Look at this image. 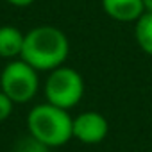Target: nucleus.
Returning <instances> with one entry per match:
<instances>
[{
    "label": "nucleus",
    "instance_id": "nucleus-1",
    "mask_svg": "<svg viewBox=\"0 0 152 152\" xmlns=\"http://www.w3.org/2000/svg\"><path fill=\"white\" fill-rule=\"evenodd\" d=\"M70 56L68 36L54 25H38L25 32L20 59L29 63L34 70L52 72L63 64Z\"/></svg>",
    "mask_w": 152,
    "mask_h": 152
},
{
    "label": "nucleus",
    "instance_id": "nucleus-2",
    "mask_svg": "<svg viewBox=\"0 0 152 152\" xmlns=\"http://www.w3.org/2000/svg\"><path fill=\"white\" fill-rule=\"evenodd\" d=\"M72 122L73 116L70 115V111L48 102H41L27 113V134H31L48 148H57L73 140Z\"/></svg>",
    "mask_w": 152,
    "mask_h": 152
},
{
    "label": "nucleus",
    "instance_id": "nucleus-3",
    "mask_svg": "<svg viewBox=\"0 0 152 152\" xmlns=\"http://www.w3.org/2000/svg\"><path fill=\"white\" fill-rule=\"evenodd\" d=\"M84 90H86V84L81 72L66 64L48 72L43 83L45 102L66 111L73 109L83 100Z\"/></svg>",
    "mask_w": 152,
    "mask_h": 152
},
{
    "label": "nucleus",
    "instance_id": "nucleus-4",
    "mask_svg": "<svg viewBox=\"0 0 152 152\" xmlns=\"http://www.w3.org/2000/svg\"><path fill=\"white\" fill-rule=\"evenodd\" d=\"M39 88V72L20 57L7 61V64L0 72V90L15 104H27L34 100Z\"/></svg>",
    "mask_w": 152,
    "mask_h": 152
},
{
    "label": "nucleus",
    "instance_id": "nucleus-5",
    "mask_svg": "<svg viewBox=\"0 0 152 152\" xmlns=\"http://www.w3.org/2000/svg\"><path fill=\"white\" fill-rule=\"evenodd\" d=\"M109 134V122L99 111H83L73 116L72 122V136L84 145H99Z\"/></svg>",
    "mask_w": 152,
    "mask_h": 152
},
{
    "label": "nucleus",
    "instance_id": "nucleus-6",
    "mask_svg": "<svg viewBox=\"0 0 152 152\" xmlns=\"http://www.w3.org/2000/svg\"><path fill=\"white\" fill-rule=\"evenodd\" d=\"M102 11L115 22L136 23L145 13L143 0H100Z\"/></svg>",
    "mask_w": 152,
    "mask_h": 152
},
{
    "label": "nucleus",
    "instance_id": "nucleus-7",
    "mask_svg": "<svg viewBox=\"0 0 152 152\" xmlns=\"http://www.w3.org/2000/svg\"><path fill=\"white\" fill-rule=\"evenodd\" d=\"M25 32L15 25H0V57L13 61L22 56Z\"/></svg>",
    "mask_w": 152,
    "mask_h": 152
},
{
    "label": "nucleus",
    "instance_id": "nucleus-8",
    "mask_svg": "<svg viewBox=\"0 0 152 152\" xmlns=\"http://www.w3.org/2000/svg\"><path fill=\"white\" fill-rule=\"evenodd\" d=\"M134 39L140 50L152 57V13H143L134 23Z\"/></svg>",
    "mask_w": 152,
    "mask_h": 152
},
{
    "label": "nucleus",
    "instance_id": "nucleus-9",
    "mask_svg": "<svg viewBox=\"0 0 152 152\" xmlns=\"http://www.w3.org/2000/svg\"><path fill=\"white\" fill-rule=\"evenodd\" d=\"M13 152H50V148L47 145H43L41 141H38L36 138H32L31 134H27L16 141Z\"/></svg>",
    "mask_w": 152,
    "mask_h": 152
},
{
    "label": "nucleus",
    "instance_id": "nucleus-10",
    "mask_svg": "<svg viewBox=\"0 0 152 152\" xmlns=\"http://www.w3.org/2000/svg\"><path fill=\"white\" fill-rule=\"evenodd\" d=\"M15 102L0 90V122H4V120H7L11 115H13V111H15Z\"/></svg>",
    "mask_w": 152,
    "mask_h": 152
},
{
    "label": "nucleus",
    "instance_id": "nucleus-11",
    "mask_svg": "<svg viewBox=\"0 0 152 152\" xmlns=\"http://www.w3.org/2000/svg\"><path fill=\"white\" fill-rule=\"evenodd\" d=\"M6 2L9 6H15V7H29V6H32L36 2V0H6Z\"/></svg>",
    "mask_w": 152,
    "mask_h": 152
},
{
    "label": "nucleus",
    "instance_id": "nucleus-12",
    "mask_svg": "<svg viewBox=\"0 0 152 152\" xmlns=\"http://www.w3.org/2000/svg\"><path fill=\"white\" fill-rule=\"evenodd\" d=\"M143 9L145 13H152V0H143Z\"/></svg>",
    "mask_w": 152,
    "mask_h": 152
}]
</instances>
